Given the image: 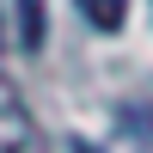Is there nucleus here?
I'll list each match as a JSON object with an SVG mask.
<instances>
[{"label": "nucleus", "mask_w": 153, "mask_h": 153, "mask_svg": "<svg viewBox=\"0 0 153 153\" xmlns=\"http://www.w3.org/2000/svg\"><path fill=\"white\" fill-rule=\"evenodd\" d=\"M19 19H25V49H37V43H43V37H37V31H43V12H37V0H19Z\"/></svg>", "instance_id": "3"}, {"label": "nucleus", "mask_w": 153, "mask_h": 153, "mask_svg": "<svg viewBox=\"0 0 153 153\" xmlns=\"http://www.w3.org/2000/svg\"><path fill=\"white\" fill-rule=\"evenodd\" d=\"M104 153H153V104H123L110 117Z\"/></svg>", "instance_id": "1"}, {"label": "nucleus", "mask_w": 153, "mask_h": 153, "mask_svg": "<svg viewBox=\"0 0 153 153\" xmlns=\"http://www.w3.org/2000/svg\"><path fill=\"white\" fill-rule=\"evenodd\" d=\"M74 6H80V19L92 25V31H117V25L129 19V6H123V0H74Z\"/></svg>", "instance_id": "2"}]
</instances>
